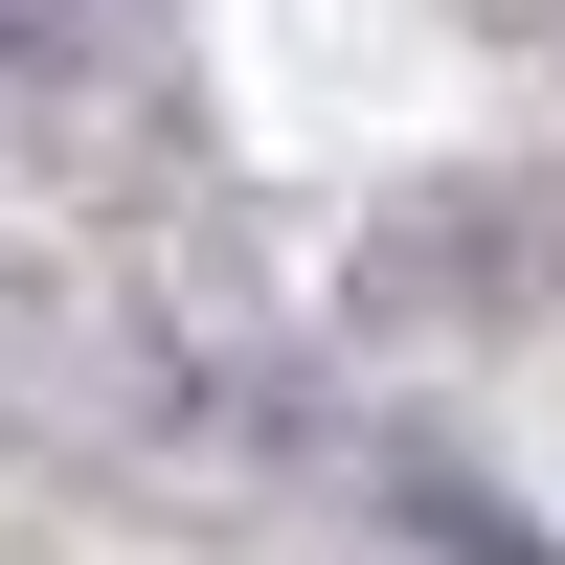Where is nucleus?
Masks as SVG:
<instances>
[{"label": "nucleus", "mask_w": 565, "mask_h": 565, "mask_svg": "<svg viewBox=\"0 0 565 565\" xmlns=\"http://www.w3.org/2000/svg\"><path fill=\"white\" fill-rule=\"evenodd\" d=\"M0 23H23V45H136L159 0H0Z\"/></svg>", "instance_id": "1"}]
</instances>
